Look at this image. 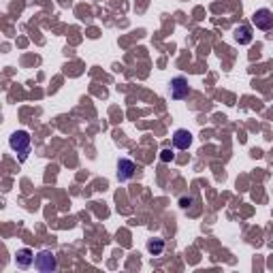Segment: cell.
<instances>
[{"mask_svg":"<svg viewBox=\"0 0 273 273\" xmlns=\"http://www.w3.org/2000/svg\"><path fill=\"white\" fill-rule=\"evenodd\" d=\"M15 263H17L20 269H28L30 265H34V252H32V250H28V248L17 250V254H15Z\"/></svg>","mask_w":273,"mask_h":273,"instance_id":"obj_7","label":"cell"},{"mask_svg":"<svg viewBox=\"0 0 273 273\" xmlns=\"http://www.w3.org/2000/svg\"><path fill=\"white\" fill-rule=\"evenodd\" d=\"M137 173V165L133 160H128V158H122V160L118 162V179L120 181H128L133 179Z\"/></svg>","mask_w":273,"mask_h":273,"instance_id":"obj_5","label":"cell"},{"mask_svg":"<svg viewBox=\"0 0 273 273\" xmlns=\"http://www.w3.org/2000/svg\"><path fill=\"white\" fill-rule=\"evenodd\" d=\"M252 24L258 28V30H271V28H273V13L269 9H258V11H254Z\"/></svg>","mask_w":273,"mask_h":273,"instance_id":"obj_3","label":"cell"},{"mask_svg":"<svg viewBox=\"0 0 273 273\" xmlns=\"http://www.w3.org/2000/svg\"><path fill=\"white\" fill-rule=\"evenodd\" d=\"M160 160H162V162L173 160V152H171V150H162V152H160Z\"/></svg>","mask_w":273,"mask_h":273,"instance_id":"obj_10","label":"cell"},{"mask_svg":"<svg viewBox=\"0 0 273 273\" xmlns=\"http://www.w3.org/2000/svg\"><path fill=\"white\" fill-rule=\"evenodd\" d=\"M235 41L239 43V45H250V43H252V30H250V26H239V28H235Z\"/></svg>","mask_w":273,"mask_h":273,"instance_id":"obj_8","label":"cell"},{"mask_svg":"<svg viewBox=\"0 0 273 273\" xmlns=\"http://www.w3.org/2000/svg\"><path fill=\"white\" fill-rule=\"evenodd\" d=\"M9 143H11V148L20 154V162H24V160H26V156H28V152H30V145H32L30 135H28L26 131H17V133H13V135H11Z\"/></svg>","mask_w":273,"mask_h":273,"instance_id":"obj_1","label":"cell"},{"mask_svg":"<svg viewBox=\"0 0 273 273\" xmlns=\"http://www.w3.org/2000/svg\"><path fill=\"white\" fill-rule=\"evenodd\" d=\"M173 145L177 150H188L192 145V135H190V131H184V128L175 131L173 133Z\"/></svg>","mask_w":273,"mask_h":273,"instance_id":"obj_6","label":"cell"},{"mask_svg":"<svg viewBox=\"0 0 273 273\" xmlns=\"http://www.w3.org/2000/svg\"><path fill=\"white\" fill-rule=\"evenodd\" d=\"M34 267H37L39 271H43V273H53V271H58V258H56L53 252L43 250V252H39L37 258H34Z\"/></svg>","mask_w":273,"mask_h":273,"instance_id":"obj_2","label":"cell"},{"mask_svg":"<svg viewBox=\"0 0 273 273\" xmlns=\"http://www.w3.org/2000/svg\"><path fill=\"white\" fill-rule=\"evenodd\" d=\"M190 94V83L186 77H175V79H171V98H175V100H181Z\"/></svg>","mask_w":273,"mask_h":273,"instance_id":"obj_4","label":"cell"},{"mask_svg":"<svg viewBox=\"0 0 273 273\" xmlns=\"http://www.w3.org/2000/svg\"><path fill=\"white\" fill-rule=\"evenodd\" d=\"M148 252L154 254V256H160V254L165 252V239H160V237L150 239V241H148Z\"/></svg>","mask_w":273,"mask_h":273,"instance_id":"obj_9","label":"cell"}]
</instances>
